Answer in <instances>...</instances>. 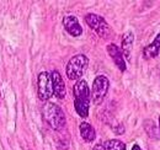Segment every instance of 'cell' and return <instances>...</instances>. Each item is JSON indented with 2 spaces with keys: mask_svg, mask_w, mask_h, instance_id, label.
<instances>
[{
  "mask_svg": "<svg viewBox=\"0 0 160 150\" xmlns=\"http://www.w3.org/2000/svg\"><path fill=\"white\" fill-rule=\"evenodd\" d=\"M51 78H52V84H53V94L58 98H64L67 91H65V85H64V81H63L60 74L57 70H54L51 74Z\"/></svg>",
  "mask_w": 160,
  "mask_h": 150,
  "instance_id": "cell-9",
  "label": "cell"
},
{
  "mask_svg": "<svg viewBox=\"0 0 160 150\" xmlns=\"http://www.w3.org/2000/svg\"><path fill=\"white\" fill-rule=\"evenodd\" d=\"M103 147L106 150H126L124 143H122L121 140H117V139H110L105 142Z\"/></svg>",
  "mask_w": 160,
  "mask_h": 150,
  "instance_id": "cell-14",
  "label": "cell"
},
{
  "mask_svg": "<svg viewBox=\"0 0 160 150\" xmlns=\"http://www.w3.org/2000/svg\"><path fill=\"white\" fill-rule=\"evenodd\" d=\"M43 117L46 122L54 129L60 131L65 126V116L58 105L48 102L43 107Z\"/></svg>",
  "mask_w": 160,
  "mask_h": 150,
  "instance_id": "cell-2",
  "label": "cell"
},
{
  "mask_svg": "<svg viewBox=\"0 0 160 150\" xmlns=\"http://www.w3.org/2000/svg\"><path fill=\"white\" fill-rule=\"evenodd\" d=\"M38 97L42 101H47L53 96V84L51 74L47 72H42L38 74V88H37Z\"/></svg>",
  "mask_w": 160,
  "mask_h": 150,
  "instance_id": "cell-6",
  "label": "cell"
},
{
  "mask_svg": "<svg viewBox=\"0 0 160 150\" xmlns=\"http://www.w3.org/2000/svg\"><path fill=\"white\" fill-rule=\"evenodd\" d=\"M133 41H134V36H133L132 32H126L123 35V38H122V54L127 59H129V57H131Z\"/></svg>",
  "mask_w": 160,
  "mask_h": 150,
  "instance_id": "cell-12",
  "label": "cell"
},
{
  "mask_svg": "<svg viewBox=\"0 0 160 150\" xmlns=\"http://www.w3.org/2000/svg\"><path fill=\"white\" fill-rule=\"evenodd\" d=\"M92 150H106V149H105L103 144H96V145L94 147V149H92Z\"/></svg>",
  "mask_w": 160,
  "mask_h": 150,
  "instance_id": "cell-15",
  "label": "cell"
},
{
  "mask_svg": "<svg viewBox=\"0 0 160 150\" xmlns=\"http://www.w3.org/2000/svg\"><path fill=\"white\" fill-rule=\"evenodd\" d=\"M159 132H160V117H159Z\"/></svg>",
  "mask_w": 160,
  "mask_h": 150,
  "instance_id": "cell-17",
  "label": "cell"
},
{
  "mask_svg": "<svg viewBox=\"0 0 160 150\" xmlns=\"http://www.w3.org/2000/svg\"><path fill=\"white\" fill-rule=\"evenodd\" d=\"M160 52V33L157 35V37L154 38V41L147 46L143 51V56L145 59H152V58H155V57L159 54Z\"/></svg>",
  "mask_w": 160,
  "mask_h": 150,
  "instance_id": "cell-10",
  "label": "cell"
},
{
  "mask_svg": "<svg viewBox=\"0 0 160 150\" xmlns=\"http://www.w3.org/2000/svg\"><path fill=\"white\" fill-rule=\"evenodd\" d=\"M88 63H89V59L84 54H77L73 58H70V60L68 62L67 68H65V73H67L68 79L69 80L80 79L88 67Z\"/></svg>",
  "mask_w": 160,
  "mask_h": 150,
  "instance_id": "cell-3",
  "label": "cell"
},
{
  "mask_svg": "<svg viewBox=\"0 0 160 150\" xmlns=\"http://www.w3.org/2000/svg\"><path fill=\"white\" fill-rule=\"evenodd\" d=\"M79 131H80L81 138H82L85 142L90 143V142H94V140H95V138H96V132H95V129L92 128V126H91L90 123H88V122H81L79 126Z\"/></svg>",
  "mask_w": 160,
  "mask_h": 150,
  "instance_id": "cell-11",
  "label": "cell"
},
{
  "mask_svg": "<svg viewBox=\"0 0 160 150\" xmlns=\"http://www.w3.org/2000/svg\"><path fill=\"white\" fill-rule=\"evenodd\" d=\"M63 26H64L65 31L73 37H79L80 35L82 33V28H81L79 21L75 16L67 15L63 19Z\"/></svg>",
  "mask_w": 160,
  "mask_h": 150,
  "instance_id": "cell-7",
  "label": "cell"
},
{
  "mask_svg": "<svg viewBox=\"0 0 160 150\" xmlns=\"http://www.w3.org/2000/svg\"><path fill=\"white\" fill-rule=\"evenodd\" d=\"M132 150H142V148H140L138 144H134V145L132 147Z\"/></svg>",
  "mask_w": 160,
  "mask_h": 150,
  "instance_id": "cell-16",
  "label": "cell"
},
{
  "mask_svg": "<svg viewBox=\"0 0 160 150\" xmlns=\"http://www.w3.org/2000/svg\"><path fill=\"white\" fill-rule=\"evenodd\" d=\"M85 21L86 23L89 25V27L91 30H94L100 37L102 38H107L111 33V30H110V26L108 23L105 21L103 18H101L96 14H88L85 16Z\"/></svg>",
  "mask_w": 160,
  "mask_h": 150,
  "instance_id": "cell-5",
  "label": "cell"
},
{
  "mask_svg": "<svg viewBox=\"0 0 160 150\" xmlns=\"http://www.w3.org/2000/svg\"><path fill=\"white\" fill-rule=\"evenodd\" d=\"M74 107L80 117L86 118L89 114V106H90V90L85 80H79L74 88Z\"/></svg>",
  "mask_w": 160,
  "mask_h": 150,
  "instance_id": "cell-1",
  "label": "cell"
},
{
  "mask_svg": "<svg viewBox=\"0 0 160 150\" xmlns=\"http://www.w3.org/2000/svg\"><path fill=\"white\" fill-rule=\"evenodd\" d=\"M108 88H110V81L106 76L99 75L95 78L94 84H92V90L90 94V97L95 105H100L103 101V98L106 97V94L108 91Z\"/></svg>",
  "mask_w": 160,
  "mask_h": 150,
  "instance_id": "cell-4",
  "label": "cell"
},
{
  "mask_svg": "<svg viewBox=\"0 0 160 150\" xmlns=\"http://www.w3.org/2000/svg\"><path fill=\"white\" fill-rule=\"evenodd\" d=\"M144 129H145L147 134H148L152 139H159L160 138L159 128L157 127V124H155L152 119H145V121H144Z\"/></svg>",
  "mask_w": 160,
  "mask_h": 150,
  "instance_id": "cell-13",
  "label": "cell"
},
{
  "mask_svg": "<svg viewBox=\"0 0 160 150\" xmlns=\"http://www.w3.org/2000/svg\"><path fill=\"white\" fill-rule=\"evenodd\" d=\"M107 52H108L110 57L112 58V60L115 62V64L117 65V68L120 69L121 72H126L127 65H126L124 57H123V54H122V52H121L120 48H118L116 44L111 43V44L107 46Z\"/></svg>",
  "mask_w": 160,
  "mask_h": 150,
  "instance_id": "cell-8",
  "label": "cell"
}]
</instances>
